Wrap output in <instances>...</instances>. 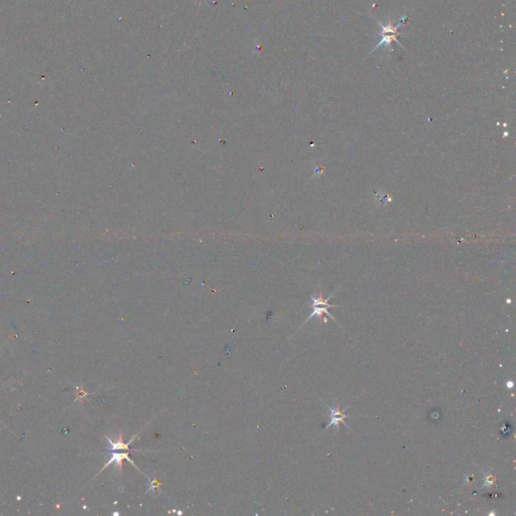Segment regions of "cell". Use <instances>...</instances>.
I'll list each match as a JSON object with an SVG mask.
<instances>
[{
    "mask_svg": "<svg viewBox=\"0 0 516 516\" xmlns=\"http://www.w3.org/2000/svg\"><path fill=\"white\" fill-rule=\"evenodd\" d=\"M331 296H332V295H331ZM331 296H330L329 298L324 299V298H323V295H322V293H320L319 297L312 296V299H313V303H312L313 313H312V315H309V317L305 320V322H306V321H308L309 319H312L313 317H318L320 320H322V319H323V314L328 315L329 317H331V319H333V320L335 321V319L333 318V316H332V315H331V314L327 311V308H329V307H334V306H335V305H333V304H329V303H328V300L331 298ZM335 322H336V321H335Z\"/></svg>",
    "mask_w": 516,
    "mask_h": 516,
    "instance_id": "obj_2",
    "label": "cell"
},
{
    "mask_svg": "<svg viewBox=\"0 0 516 516\" xmlns=\"http://www.w3.org/2000/svg\"><path fill=\"white\" fill-rule=\"evenodd\" d=\"M130 452H131V451H126L125 453H121V454H120V453H118V452H116V451L112 452V456H111L110 460H109V461H108V462L104 465V467L101 469V471H103L104 469H106V468H107L110 464H112V463L114 462V463L116 464V466H118L119 471H120V472H122V463H123V460H127V461H129L132 465H134V467H135L136 469H139V468H137V466L133 463V461H131V460L129 459V457H128V454H129ZM101 471H100V472H101Z\"/></svg>",
    "mask_w": 516,
    "mask_h": 516,
    "instance_id": "obj_4",
    "label": "cell"
},
{
    "mask_svg": "<svg viewBox=\"0 0 516 516\" xmlns=\"http://www.w3.org/2000/svg\"><path fill=\"white\" fill-rule=\"evenodd\" d=\"M406 18H407V16L402 17V18H401V20L399 21V23H397L396 25H393V24H392V22H391V20H389L387 24H383L382 22H380V21L376 20V21H377V23H378V25L381 27L380 36L382 37V40H381V41H380V42L376 45V47L373 49V51L371 52V54H372V53H374L376 50H378V48H379V47H381V46H384L386 49H388V50H389V52H392V51H393V49H392V43H393V42H396V43H397V44H398L401 48H403V49H404V47H403V46H402V45H401V44L397 41V36H399V35H400V32H398L397 30H398V28L401 26V24H402V23H404V21H405V19H406Z\"/></svg>",
    "mask_w": 516,
    "mask_h": 516,
    "instance_id": "obj_1",
    "label": "cell"
},
{
    "mask_svg": "<svg viewBox=\"0 0 516 516\" xmlns=\"http://www.w3.org/2000/svg\"><path fill=\"white\" fill-rule=\"evenodd\" d=\"M105 438L107 439V441L110 443V451L111 452H114V451H130L129 450V445L131 444V442H133V440L136 438V436L131 438L129 440V442H126V443L123 442V436H122L121 432L119 433V438H118V441H116V442H113L108 437H105Z\"/></svg>",
    "mask_w": 516,
    "mask_h": 516,
    "instance_id": "obj_5",
    "label": "cell"
},
{
    "mask_svg": "<svg viewBox=\"0 0 516 516\" xmlns=\"http://www.w3.org/2000/svg\"><path fill=\"white\" fill-rule=\"evenodd\" d=\"M326 406H327V408L329 410L330 422L327 425V427L325 428V430H328L330 427H335V429L338 430L340 428V424H343L345 427L350 429L348 424L345 422V420L348 419V418H353V416H348V415L344 414V411L347 409V407L344 410H341L340 406L338 404L335 407H331L328 404H326Z\"/></svg>",
    "mask_w": 516,
    "mask_h": 516,
    "instance_id": "obj_3",
    "label": "cell"
}]
</instances>
